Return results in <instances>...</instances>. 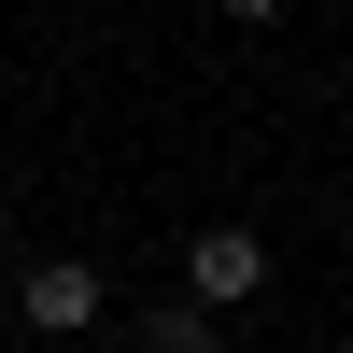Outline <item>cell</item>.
Wrapping results in <instances>:
<instances>
[{
	"instance_id": "5b68a950",
	"label": "cell",
	"mask_w": 353,
	"mask_h": 353,
	"mask_svg": "<svg viewBox=\"0 0 353 353\" xmlns=\"http://www.w3.org/2000/svg\"><path fill=\"white\" fill-rule=\"evenodd\" d=\"M212 353H226V339H212Z\"/></svg>"
},
{
	"instance_id": "7a4b0ae2",
	"label": "cell",
	"mask_w": 353,
	"mask_h": 353,
	"mask_svg": "<svg viewBox=\"0 0 353 353\" xmlns=\"http://www.w3.org/2000/svg\"><path fill=\"white\" fill-rule=\"evenodd\" d=\"M14 297H28V325H43V339H85V325H99V269H71V254H57V269H28Z\"/></svg>"
},
{
	"instance_id": "6da1fadb",
	"label": "cell",
	"mask_w": 353,
	"mask_h": 353,
	"mask_svg": "<svg viewBox=\"0 0 353 353\" xmlns=\"http://www.w3.org/2000/svg\"><path fill=\"white\" fill-rule=\"evenodd\" d=\"M184 297H212V311L269 297V241H254V226H198V254H184Z\"/></svg>"
},
{
	"instance_id": "3957f363",
	"label": "cell",
	"mask_w": 353,
	"mask_h": 353,
	"mask_svg": "<svg viewBox=\"0 0 353 353\" xmlns=\"http://www.w3.org/2000/svg\"><path fill=\"white\" fill-rule=\"evenodd\" d=\"M141 353H212V297H156L141 311Z\"/></svg>"
},
{
	"instance_id": "277c9868",
	"label": "cell",
	"mask_w": 353,
	"mask_h": 353,
	"mask_svg": "<svg viewBox=\"0 0 353 353\" xmlns=\"http://www.w3.org/2000/svg\"><path fill=\"white\" fill-rule=\"evenodd\" d=\"M226 14H241V28H283V14H297V0H226Z\"/></svg>"
}]
</instances>
